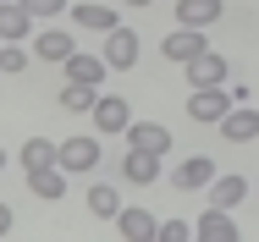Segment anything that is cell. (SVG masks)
I'll return each mask as SVG.
<instances>
[{"instance_id": "d4e9b609", "label": "cell", "mask_w": 259, "mask_h": 242, "mask_svg": "<svg viewBox=\"0 0 259 242\" xmlns=\"http://www.w3.org/2000/svg\"><path fill=\"white\" fill-rule=\"evenodd\" d=\"M22 11H28V17H61L66 0H22Z\"/></svg>"}, {"instance_id": "6da1fadb", "label": "cell", "mask_w": 259, "mask_h": 242, "mask_svg": "<svg viewBox=\"0 0 259 242\" xmlns=\"http://www.w3.org/2000/svg\"><path fill=\"white\" fill-rule=\"evenodd\" d=\"M100 61L110 66V72H127V66H138V33H133V28H110V33H105Z\"/></svg>"}, {"instance_id": "7c38bea8", "label": "cell", "mask_w": 259, "mask_h": 242, "mask_svg": "<svg viewBox=\"0 0 259 242\" xmlns=\"http://www.w3.org/2000/svg\"><path fill=\"white\" fill-rule=\"evenodd\" d=\"M155 215H149V209H127V204H121V209H116V231H121V237L127 242H155Z\"/></svg>"}, {"instance_id": "44dd1931", "label": "cell", "mask_w": 259, "mask_h": 242, "mask_svg": "<svg viewBox=\"0 0 259 242\" xmlns=\"http://www.w3.org/2000/svg\"><path fill=\"white\" fill-rule=\"evenodd\" d=\"M39 165H55V143L50 138H28V143H22V171H39Z\"/></svg>"}, {"instance_id": "484cf974", "label": "cell", "mask_w": 259, "mask_h": 242, "mask_svg": "<svg viewBox=\"0 0 259 242\" xmlns=\"http://www.w3.org/2000/svg\"><path fill=\"white\" fill-rule=\"evenodd\" d=\"M6 231H11V209L0 204V237H6Z\"/></svg>"}, {"instance_id": "8992f818", "label": "cell", "mask_w": 259, "mask_h": 242, "mask_svg": "<svg viewBox=\"0 0 259 242\" xmlns=\"http://www.w3.org/2000/svg\"><path fill=\"white\" fill-rule=\"evenodd\" d=\"M221 17H226V6H221V0H177V22H182V28L209 33Z\"/></svg>"}, {"instance_id": "8fae6325", "label": "cell", "mask_w": 259, "mask_h": 242, "mask_svg": "<svg viewBox=\"0 0 259 242\" xmlns=\"http://www.w3.org/2000/svg\"><path fill=\"white\" fill-rule=\"evenodd\" d=\"M105 72H110V66H105L100 55H83V50H72V55H66V83L100 88V83H105Z\"/></svg>"}, {"instance_id": "30bf717a", "label": "cell", "mask_w": 259, "mask_h": 242, "mask_svg": "<svg viewBox=\"0 0 259 242\" xmlns=\"http://www.w3.org/2000/svg\"><path fill=\"white\" fill-rule=\"evenodd\" d=\"M127 149L165 154V149H171V127H160V121H127Z\"/></svg>"}, {"instance_id": "9c48e42d", "label": "cell", "mask_w": 259, "mask_h": 242, "mask_svg": "<svg viewBox=\"0 0 259 242\" xmlns=\"http://www.w3.org/2000/svg\"><path fill=\"white\" fill-rule=\"evenodd\" d=\"M204 33H199V28H177V33H165V44H160V55H165V61H177V66H188V61H193V55H204Z\"/></svg>"}, {"instance_id": "cb8c5ba5", "label": "cell", "mask_w": 259, "mask_h": 242, "mask_svg": "<svg viewBox=\"0 0 259 242\" xmlns=\"http://www.w3.org/2000/svg\"><path fill=\"white\" fill-rule=\"evenodd\" d=\"M22 66H28V50H22V44H6V50H0V72H22Z\"/></svg>"}, {"instance_id": "7402d4cb", "label": "cell", "mask_w": 259, "mask_h": 242, "mask_svg": "<svg viewBox=\"0 0 259 242\" xmlns=\"http://www.w3.org/2000/svg\"><path fill=\"white\" fill-rule=\"evenodd\" d=\"M94 99H100V88H83V83H66L61 88V105L66 110H94Z\"/></svg>"}, {"instance_id": "83f0119b", "label": "cell", "mask_w": 259, "mask_h": 242, "mask_svg": "<svg viewBox=\"0 0 259 242\" xmlns=\"http://www.w3.org/2000/svg\"><path fill=\"white\" fill-rule=\"evenodd\" d=\"M0 171H6V149H0Z\"/></svg>"}, {"instance_id": "f1b7e54d", "label": "cell", "mask_w": 259, "mask_h": 242, "mask_svg": "<svg viewBox=\"0 0 259 242\" xmlns=\"http://www.w3.org/2000/svg\"><path fill=\"white\" fill-rule=\"evenodd\" d=\"M0 6H11V0H0Z\"/></svg>"}, {"instance_id": "4fadbf2b", "label": "cell", "mask_w": 259, "mask_h": 242, "mask_svg": "<svg viewBox=\"0 0 259 242\" xmlns=\"http://www.w3.org/2000/svg\"><path fill=\"white\" fill-rule=\"evenodd\" d=\"M232 105H226V88H193V99H188V116L193 121H221Z\"/></svg>"}, {"instance_id": "3957f363", "label": "cell", "mask_w": 259, "mask_h": 242, "mask_svg": "<svg viewBox=\"0 0 259 242\" xmlns=\"http://www.w3.org/2000/svg\"><path fill=\"white\" fill-rule=\"evenodd\" d=\"M193 242H243V231H237L232 209H204L193 220Z\"/></svg>"}, {"instance_id": "277c9868", "label": "cell", "mask_w": 259, "mask_h": 242, "mask_svg": "<svg viewBox=\"0 0 259 242\" xmlns=\"http://www.w3.org/2000/svg\"><path fill=\"white\" fill-rule=\"evenodd\" d=\"M209 182H215V160H204V154H188V160L171 171V187H177V193H199Z\"/></svg>"}, {"instance_id": "5bb4252c", "label": "cell", "mask_w": 259, "mask_h": 242, "mask_svg": "<svg viewBox=\"0 0 259 242\" xmlns=\"http://www.w3.org/2000/svg\"><path fill=\"white\" fill-rule=\"evenodd\" d=\"M243 198H248V182H243V176H232V171L209 182V209H237Z\"/></svg>"}, {"instance_id": "e0dca14e", "label": "cell", "mask_w": 259, "mask_h": 242, "mask_svg": "<svg viewBox=\"0 0 259 242\" xmlns=\"http://www.w3.org/2000/svg\"><path fill=\"white\" fill-rule=\"evenodd\" d=\"M28 33H33V17L22 11V0L0 6V39H6V44H17V39H28Z\"/></svg>"}, {"instance_id": "603a6c76", "label": "cell", "mask_w": 259, "mask_h": 242, "mask_svg": "<svg viewBox=\"0 0 259 242\" xmlns=\"http://www.w3.org/2000/svg\"><path fill=\"white\" fill-rule=\"evenodd\" d=\"M155 242H193V226H188V220H160Z\"/></svg>"}, {"instance_id": "2e32d148", "label": "cell", "mask_w": 259, "mask_h": 242, "mask_svg": "<svg viewBox=\"0 0 259 242\" xmlns=\"http://www.w3.org/2000/svg\"><path fill=\"white\" fill-rule=\"evenodd\" d=\"M72 22L89 28V33H110V28H121V17H116L110 6H94V0H89V6H72Z\"/></svg>"}, {"instance_id": "ba28073f", "label": "cell", "mask_w": 259, "mask_h": 242, "mask_svg": "<svg viewBox=\"0 0 259 242\" xmlns=\"http://www.w3.org/2000/svg\"><path fill=\"white\" fill-rule=\"evenodd\" d=\"M127 121H133V105L127 99H116V94H105V99H94V132H127Z\"/></svg>"}, {"instance_id": "d6986e66", "label": "cell", "mask_w": 259, "mask_h": 242, "mask_svg": "<svg viewBox=\"0 0 259 242\" xmlns=\"http://www.w3.org/2000/svg\"><path fill=\"white\" fill-rule=\"evenodd\" d=\"M121 171H127V182H138V187H149L160 176V154H144V149H127V160H121Z\"/></svg>"}, {"instance_id": "ac0fdd59", "label": "cell", "mask_w": 259, "mask_h": 242, "mask_svg": "<svg viewBox=\"0 0 259 242\" xmlns=\"http://www.w3.org/2000/svg\"><path fill=\"white\" fill-rule=\"evenodd\" d=\"M72 33H66V28H45V33H39V39H33V55H39V61H66V55H72Z\"/></svg>"}, {"instance_id": "9a60e30c", "label": "cell", "mask_w": 259, "mask_h": 242, "mask_svg": "<svg viewBox=\"0 0 259 242\" xmlns=\"http://www.w3.org/2000/svg\"><path fill=\"white\" fill-rule=\"evenodd\" d=\"M28 187H33V198L55 204V198L66 193V171L61 165H39V171H28Z\"/></svg>"}, {"instance_id": "52a82bcc", "label": "cell", "mask_w": 259, "mask_h": 242, "mask_svg": "<svg viewBox=\"0 0 259 242\" xmlns=\"http://www.w3.org/2000/svg\"><path fill=\"white\" fill-rule=\"evenodd\" d=\"M188 83L193 88H226V55H215V50L193 55L188 61Z\"/></svg>"}, {"instance_id": "ffe728a7", "label": "cell", "mask_w": 259, "mask_h": 242, "mask_svg": "<svg viewBox=\"0 0 259 242\" xmlns=\"http://www.w3.org/2000/svg\"><path fill=\"white\" fill-rule=\"evenodd\" d=\"M116 209H121V193L105 187V182H94V187H89V215H94V220H116Z\"/></svg>"}, {"instance_id": "7a4b0ae2", "label": "cell", "mask_w": 259, "mask_h": 242, "mask_svg": "<svg viewBox=\"0 0 259 242\" xmlns=\"http://www.w3.org/2000/svg\"><path fill=\"white\" fill-rule=\"evenodd\" d=\"M55 165L61 171H94L100 165V138H66V143H55Z\"/></svg>"}, {"instance_id": "4316f807", "label": "cell", "mask_w": 259, "mask_h": 242, "mask_svg": "<svg viewBox=\"0 0 259 242\" xmlns=\"http://www.w3.org/2000/svg\"><path fill=\"white\" fill-rule=\"evenodd\" d=\"M127 6H149V0H127Z\"/></svg>"}, {"instance_id": "5b68a950", "label": "cell", "mask_w": 259, "mask_h": 242, "mask_svg": "<svg viewBox=\"0 0 259 242\" xmlns=\"http://www.w3.org/2000/svg\"><path fill=\"white\" fill-rule=\"evenodd\" d=\"M215 127H221L232 143H254V138H259V105H232Z\"/></svg>"}]
</instances>
